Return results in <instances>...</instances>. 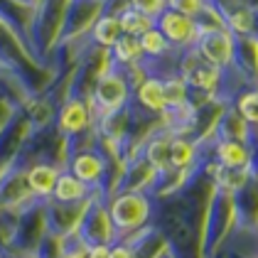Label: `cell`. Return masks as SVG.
I'll list each match as a JSON object with an SVG mask.
<instances>
[{"mask_svg": "<svg viewBox=\"0 0 258 258\" xmlns=\"http://www.w3.org/2000/svg\"><path fill=\"white\" fill-rule=\"evenodd\" d=\"M61 258H91V248H89V246H84V243H79L77 248L64 251V256Z\"/></svg>", "mask_w": 258, "mask_h": 258, "instance_id": "cell-25", "label": "cell"}, {"mask_svg": "<svg viewBox=\"0 0 258 258\" xmlns=\"http://www.w3.org/2000/svg\"><path fill=\"white\" fill-rule=\"evenodd\" d=\"M214 177H217V184L221 192L236 195L248 184V170H224V167H217Z\"/></svg>", "mask_w": 258, "mask_h": 258, "instance_id": "cell-21", "label": "cell"}, {"mask_svg": "<svg viewBox=\"0 0 258 258\" xmlns=\"http://www.w3.org/2000/svg\"><path fill=\"white\" fill-rule=\"evenodd\" d=\"M108 258H138V248H136L131 241L118 238L116 243L108 246Z\"/></svg>", "mask_w": 258, "mask_h": 258, "instance_id": "cell-24", "label": "cell"}, {"mask_svg": "<svg viewBox=\"0 0 258 258\" xmlns=\"http://www.w3.org/2000/svg\"><path fill=\"white\" fill-rule=\"evenodd\" d=\"M116 20L120 25V32L123 35H131V37H140V35H145L148 30L155 27V20H150V18L140 15L136 10H131L128 5L120 8L118 13H116Z\"/></svg>", "mask_w": 258, "mask_h": 258, "instance_id": "cell-19", "label": "cell"}, {"mask_svg": "<svg viewBox=\"0 0 258 258\" xmlns=\"http://www.w3.org/2000/svg\"><path fill=\"white\" fill-rule=\"evenodd\" d=\"M128 8L145 15V18H150V20H155L162 10H167L165 0H128Z\"/></svg>", "mask_w": 258, "mask_h": 258, "instance_id": "cell-23", "label": "cell"}, {"mask_svg": "<svg viewBox=\"0 0 258 258\" xmlns=\"http://www.w3.org/2000/svg\"><path fill=\"white\" fill-rule=\"evenodd\" d=\"M217 165L224 170H251L253 148L241 140H219L217 148Z\"/></svg>", "mask_w": 258, "mask_h": 258, "instance_id": "cell-9", "label": "cell"}, {"mask_svg": "<svg viewBox=\"0 0 258 258\" xmlns=\"http://www.w3.org/2000/svg\"><path fill=\"white\" fill-rule=\"evenodd\" d=\"M123 35L120 32V25L116 20V15H108V13H101L96 22L91 25V30H89V40L94 42L99 49H111L118 37Z\"/></svg>", "mask_w": 258, "mask_h": 258, "instance_id": "cell-14", "label": "cell"}, {"mask_svg": "<svg viewBox=\"0 0 258 258\" xmlns=\"http://www.w3.org/2000/svg\"><path fill=\"white\" fill-rule=\"evenodd\" d=\"M91 195H96V192H91L81 179H77L69 170H61L57 182H54V189H52V202H57V204H67V207H74V204H86Z\"/></svg>", "mask_w": 258, "mask_h": 258, "instance_id": "cell-8", "label": "cell"}, {"mask_svg": "<svg viewBox=\"0 0 258 258\" xmlns=\"http://www.w3.org/2000/svg\"><path fill=\"white\" fill-rule=\"evenodd\" d=\"M195 49L199 52V57L217 67V69H231L234 64V35L224 27H209L204 32H199Z\"/></svg>", "mask_w": 258, "mask_h": 258, "instance_id": "cell-4", "label": "cell"}, {"mask_svg": "<svg viewBox=\"0 0 258 258\" xmlns=\"http://www.w3.org/2000/svg\"><path fill=\"white\" fill-rule=\"evenodd\" d=\"M77 231H79V243L89 246V248L111 246V243L118 241L116 231H113V224H111V217H108V207H103V202L96 195H91V199L84 204Z\"/></svg>", "mask_w": 258, "mask_h": 258, "instance_id": "cell-3", "label": "cell"}, {"mask_svg": "<svg viewBox=\"0 0 258 258\" xmlns=\"http://www.w3.org/2000/svg\"><path fill=\"white\" fill-rule=\"evenodd\" d=\"M91 258H108V246H96V248H91Z\"/></svg>", "mask_w": 258, "mask_h": 258, "instance_id": "cell-26", "label": "cell"}, {"mask_svg": "<svg viewBox=\"0 0 258 258\" xmlns=\"http://www.w3.org/2000/svg\"><path fill=\"white\" fill-rule=\"evenodd\" d=\"M234 111L238 113V118L243 120V123H248L251 128L256 125L258 120V94L253 86H241L238 89V96L234 101Z\"/></svg>", "mask_w": 258, "mask_h": 258, "instance_id": "cell-20", "label": "cell"}, {"mask_svg": "<svg viewBox=\"0 0 258 258\" xmlns=\"http://www.w3.org/2000/svg\"><path fill=\"white\" fill-rule=\"evenodd\" d=\"M217 131H219V140H241V143H246V138H253V128L248 123H243L238 118L236 111L229 108V106L219 116Z\"/></svg>", "mask_w": 258, "mask_h": 258, "instance_id": "cell-15", "label": "cell"}, {"mask_svg": "<svg viewBox=\"0 0 258 258\" xmlns=\"http://www.w3.org/2000/svg\"><path fill=\"white\" fill-rule=\"evenodd\" d=\"M106 170H108V160L106 155L96 150V148H86L77 153L72 162H69V172L77 179H81L91 192H96L101 184H103V177H106Z\"/></svg>", "mask_w": 258, "mask_h": 258, "instance_id": "cell-7", "label": "cell"}, {"mask_svg": "<svg viewBox=\"0 0 258 258\" xmlns=\"http://www.w3.org/2000/svg\"><path fill=\"white\" fill-rule=\"evenodd\" d=\"M195 160H197V145H195V140H189L187 136L170 138V167L172 170L182 172V170L192 167Z\"/></svg>", "mask_w": 258, "mask_h": 258, "instance_id": "cell-18", "label": "cell"}, {"mask_svg": "<svg viewBox=\"0 0 258 258\" xmlns=\"http://www.w3.org/2000/svg\"><path fill=\"white\" fill-rule=\"evenodd\" d=\"M182 79H184L189 91H202V94L212 96V94H217L219 84H221V69L207 64V61H199L197 67L192 72H187Z\"/></svg>", "mask_w": 258, "mask_h": 258, "instance_id": "cell-12", "label": "cell"}, {"mask_svg": "<svg viewBox=\"0 0 258 258\" xmlns=\"http://www.w3.org/2000/svg\"><path fill=\"white\" fill-rule=\"evenodd\" d=\"M59 167L54 162H35L32 167L25 170V179H27V189L32 199H49L54 182L59 177Z\"/></svg>", "mask_w": 258, "mask_h": 258, "instance_id": "cell-10", "label": "cell"}, {"mask_svg": "<svg viewBox=\"0 0 258 258\" xmlns=\"http://www.w3.org/2000/svg\"><path fill=\"white\" fill-rule=\"evenodd\" d=\"M143 158L153 167L155 177L172 172V167H170V133H158V136H153L148 140V148H145Z\"/></svg>", "mask_w": 258, "mask_h": 258, "instance_id": "cell-13", "label": "cell"}, {"mask_svg": "<svg viewBox=\"0 0 258 258\" xmlns=\"http://www.w3.org/2000/svg\"><path fill=\"white\" fill-rule=\"evenodd\" d=\"M167 10L177 13V15H184V18H199L202 10H204V0H165Z\"/></svg>", "mask_w": 258, "mask_h": 258, "instance_id": "cell-22", "label": "cell"}, {"mask_svg": "<svg viewBox=\"0 0 258 258\" xmlns=\"http://www.w3.org/2000/svg\"><path fill=\"white\" fill-rule=\"evenodd\" d=\"M138 42H140V52H143V61H148V64L170 59V57L175 54V49L170 47V42L165 40L155 27L148 30L145 35H140Z\"/></svg>", "mask_w": 258, "mask_h": 258, "instance_id": "cell-16", "label": "cell"}, {"mask_svg": "<svg viewBox=\"0 0 258 258\" xmlns=\"http://www.w3.org/2000/svg\"><path fill=\"white\" fill-rule=\"evenodd\" d=\"M108 52H111L113 64H116V67H123V69L138 67L140 61H143V52H140L138 37H131V35H120L118 42H116Z\"/></svg>", "mask_w": 258, "mask_h": 258, "instance_id": "cell-17", "label": "cell"}, {"mask_svg": "<svg viewBox=\"0 0 258 258\" xmlns=\"http://www.w3.org/2000/svg\"><path fill=\"white\" fill-rule=\"evenodd\" d=\"M91 123H94L91 103H86L81 96H69L57 111V128L67 138H79L89 133Z\"/></svg>", "mask_w": 258, "mask_h": 258, "instance_id": "cell-6", "label": "cell"}, {"mask_svg": "<svg viewBox=\"0 0 258 258\" xmlns=\"http://www.w3.org/2000/svg\"><path fill=\"white\" fill-rule=\"evenodd\" d=\"M3 175H5V167H3V165H0V179H3Z\"/></svg>", "mask_w": 258, "mask_h": 258, "instance_id": "cell-27", "label": "cell"}, {"mask_svg": "<svg viewBox=\"0 0 258 258\" xmlns=\"http://www.w3.org/2000/svg\"><path fill=\"white\" fill-rule=\"evenodd\" d=\"M153 214V202L145 192H118L108 204V217L116 236H133L145 229Z\"/></svg>", "mask_w": 258, "mask_h": 258, "instance_id": "cell-2", "label": "cell"}, {"mask_svg": "<svg viewBox=\"0 0 258 258\" xmlns=\"http://www.w3.org/2000/svg\"><path fill=\"white\" fill-rule=\"evenodd\" d=\"M138 84L128 77V69H123V67H113L111 72L99 74L91 101H89L91 111H94V118L99 120L103 116L116 113V111H123L133 99V89Z\"/></svg>", "mask_w": 258, "mask_h": 258, "instance_id": "cell-1", "label": "cell"}, {"mask_svg": "<svg viewBox=\"0 0 258 258\" xmlns=\"http://www.w3.org/2000/svg\"><path fill=\"white\" fill-rule=\"evenodd\" d=\"M133 99L145 113L162 116L165 111V91H162V79L160 77H143L140 84L133 89Z\"/></svg>", "mask_w": 258, "mask_h": 258, "instance_id": "cell-11", "label": "cell"}, {"mask_svg": "<svg viewBox=\"0 0 258 258\" xmlns=\"http://www.w3.org/2000/svg\"><path fill=\"white\" fill-rule=\"evenodd\" d=\"M155 30L170 42L172 49L195 47V42H197V37H199L197 22L192 20V18L177 15V13H172V10H162L158 18H155Z\"/></svg>", "mask_w": 258, "mask_h": 258, "instance_id": "cell-5", "label": "cell"}]
</instances>
